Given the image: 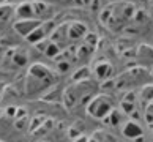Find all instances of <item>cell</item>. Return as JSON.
<instances>
[{"mask_svg":"<svg viewBox=\"0 0 153 142\" xmlns=\"http://www.w3.org/2000/svg\"><path fill=\"white\" fill-rule=\"evenodd\" d=\"M112 103L107 98V95H96L90 100V103L87 106V112L93 118H106L112 112Z\"/></svg>","mask_w":153,"mask_h":142,"instance_id":"6da1fadb","label":"cell"},{"mask_svg":"<svg viewBox=\"0 0 153 142\" xmlns=\"http://www.w3.org/2000/svg\"><path fill=\"white\" fill-rule=\"evenodd\" d=\"M43 24V21L39 19H18L14 22V30L18 35L21 36H27L29 33H32L33 30H35L36 27H39Z\"/></svg>","mask_w":153,"mask_h":142,"instance_id":"7a4b0ae2","label":"cell"},{"mask_svg":"<svg viewBox=\"0 0 153 142\" xmlns=\"http://www.w3.org/2000/svg\"><path fill=\"white\" fill-rule=\"evenodd\" d=\"M33 13H35V19L39 21H49V18L54 14V10L49 3L46 2H39V0H33Z\"/></svg>","mask_w":153,"mask_h":142,"instance_id":"3957f363","label":"cell"},{"mask_svg":"<svg viewBox=\"0 0 153 142\" xmlns=\"http://www.w3.org/2000/svg\"><path fill=\"white\" fill-rule=\"evenodd\" d=\"M14 16L18 19H35L32 2H22L14 8Z\"/></svg>","mask_w":153,"mask_h":142,"instance_id":"277c9868","label":"cell"},{"mask_svg":"<svg viewBox=\"0 0 153 142\" xmlns=\"http://www.w3.org/2000/svg\"><path fill=\"white\" fill-rule=\"evenodd\" d=\"M87 33V25L85 24H82V22H70L68 24V39H79V38H82L84 35Z\"/></svg>","mask_w":153,"mask_h":142,"instance_id":"5b68a950","label":"cell"},{"mask_svg":"<svg viewBox=\"0 0 153 142\" xmlns=\"http://www.w3.org/2000/svg\"><path fill=\"white\" fill-rule=\"evenodd\" d=\"M123 134L129 139H136V138H139V136H142V128H140L139 123L129 120V122L125 123V126H123Z\"/></svg>","mask_w":153,"mask_h":142,"instance_id":"8992f818","label":"cell"},{"mask_svg":"<svg viewBox=\"0 0 153 142\" xmlns=\"http://www.w3.org/2000/svg\"><path fill=\"white\" fill-rule=\"evenodd\" d=\"M29 74L32 77H36V79H41L44 81L46 77H49L51 71L46 65H41V63H33L30 68H29Z\"/></svg>","mask_w":153,"mask_h":142,"instance_id":"52a82bcc","label":"cell"},{"mask_svg":"<svg viewBox=\"0 0 153 142\" xmlns=\"http://www.w3.org/2000/svg\"><path fill=\"white\" fill-rule=\"evenodd\" d=\"M95 74L98 79H107V77H111L112 76V66L111 63H107V62H101L100 65H96L95 66Z\"/></svg>","mask_w":153,"mask_h":142,"instance_id":"ba28073f","label":"cell"},{"mask_svg":"<svg viewBox=\"0 0 153 142\" xmlns=\"http://www.w3.org/2000/svg\"><path fill=\"white\" fill-rule=\"evenodd\" d=\"M19 52H21V54H18V49H16L13 60H14V63H18V65L22 66V65L27 63V54H25V51H22V49H19Z\"/></svg>","mask_w":153,"mask_h":142,"instance_id":"9c48e42d","label":"cell"},{"mask_svg":"<svg viewBox=\"0 0 153 142\" xmlns=\"http://www.w3.org/2000/svg\"><path fill=\"white\" fill-rule=\"evenodd\" d=\"M14 14V10L13 7H10V5H0V19H7L8 16Z\"/></svg>","mask_w":153,"mask_h":142,"instance_id":"30bf717a","label":"cell"},{"mask_svg":"<svg viewBox=\"0 0 153 142\" xmlns=\"http://www.w3.org/2000/svg\"><path fill=\"white\" fill-rule=\"evenodd\" d=\"M90 77V71L88 68H81V70H77V73H74V76H73V79L74 81H82V79H88Z\"/></svg>","mask_w":153,"mask_h":142,"instance_id":"8fae6325","label":"cell"},{"mask_svg":"<svg viewBox=\"0 0 153 142\" xmlns=\"http://www.w3.org/2000/svg\"><path fill=\"white\" fill-rule=\"evenodd\" d=\"M142 98L153 100V85H145V87L142 88Z\"/></svg>","mask_w":153,"mask_h":142,"instance_id":"7c38bea8","label":"cell"},{"mask_svg":"<svg viewBox=\"0 0 153 142\" xmlns=\"http://www.w3.org/2000/svg\"><path fill=\"white\" fill-rule=\"evenodd\" d=\"M76 142H88V138H85V136H79V139H76Z\"/></svg>","mask_w":153,"mask_h":142,"instance_id":"4fadbf2b","label":"cell"},{"mask_svg":"<svg viewBox=\"0 0 153 142\" xmlns=\"http://www.w3.org/2000/svg\"><path fill=\"white\" fill-rule=\"evenodd\" d=\"M88 142H98V141L96 139H88Z\"/></svg>","mask_w":153,"mask_h":142,"instance_id":"5bb4252c","label":"cell"},{"mask_svg":"<svg viewBox=\"0 0 153 142\" xmlns=\"http://www.w3.org/2000/svg\"><path fill=\"white\" fill-rule=\"evenodd\" d=\"M3 2H7V0H0V5H3Z\"/></svg>","mask_w":153,"mask_h":142,"instance_id":"9a60e30c","label":"cell"},{"mask_svg":"<svg viewBox=\"0 0 153 142\" xmlns=\"http://www.w3.org/2000/svg\"><path fill=\"white\" fill-rule=\"evenodd\" d=\"M0 100H2V95H0Z\"/></svg>","mask_w":153,"mask_h":142,"instance_id":"2e32d148","label":"cell"}]
</instances>
